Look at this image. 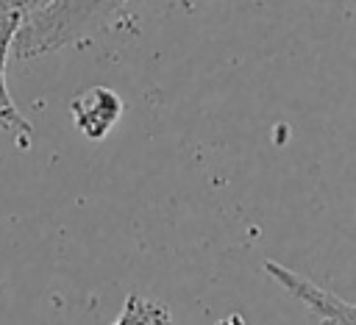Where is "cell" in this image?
<instances>
[{
  "instance_id": "obj_4",
  "label": "cell",
  "mask_w": 356,
  "mask_h": 325,
  "mask_svg": "<svg viewBox=\"0 0 356 325\" xmlns=\"http://www.w3.org/2000/svg\"><path fill=\"white\" fill-rule=\"evenodd\" d=\"M70 114H72L75 128L86 139L100 142L120 122V117H122V100H120L117 92L106 89V86H92V89H83L81 94L72 97Z\"/></svg>"
},
{
  "instance_id": "obj_2",
  "label": "cell",
  "mask_w": 356,
  "mask_h": 325,
  "mask_svg": "<svg viewBox=\"0 0 356 325\" xmlns=\"http://www.w3.org/2000/svg\"><path fill=\"white\" fill-rule=\"evenodd\" d=\"M36 8V0H0V128L6 133L14 136L17 147L28 150L31 147V136L33 128L31 122L22 117V111H17L8 86H6V58L11 53V42L19 31V25L28 19V14Z\"/></svg>"
},
{
  "instance_id": "obj_1",
  "label": "cell",
  "mask_w": 356,
  "mask_h": 325,
  "mask_svg": "<svg viewBox=\"0 0 356 325\" xmlns=\"http://www.w3.org/2000/svg\"><path fill=\"white\" fill-rule=\"evenodd\" d=\"M134 3L139 0H50L36 6L19 25L11 42V53L28 61L61 47H72L108 28Z\"/></svg>"
},
{
  "instance_id": "obj_5",
  "label": "cell",
  "mask_w": 356,
  "mask_h": 325,
  "mask_svg": "<svg viewBox=\"0 0 356 325\" xmlns=\"http://www.w3.org/2000/svg\"><path fill=\"white\" fill-rule=\"evenodd\" d=\"M111 325H172V314L161 300L145 294H128L120 317Z\"/></svg>"
},
{
  "instance_id": "obj_6",
  "label": "cell",
  "mask_w": 356,
  "mask_h": 325,
  "mask_svg": "<svg viewBox=\"0 0 356 325\" xmlns=\"http://www.w3.org/2000/svg\"><path fill=\"white\" fill-rule=\"evenodd\" d=\"M320 325H342V322H334V319H320Z\"/></svg>"
},
{
  "instance_id": "obj_3",
  "label": "cell",
  "mask_w": 356,
  "mask_h": 325,
  "mask_svg": "<svg viewBox=\"0 0 356 325\" xmlns=\"http://www.w3.org/2000/svg\"><path fill=\"white\" fill-rule=\"evenodd\" d=\"M261 267H264V272H267L270 278H275L292 297H298L314 317H320V319H334V322H342V325H353V314H356L353 303L337 297L334 292L317 286L312 278H306V275H300V272H295V269H289V267H284V264H278V261H264Z\"/></svg>"
}]
</instances>
